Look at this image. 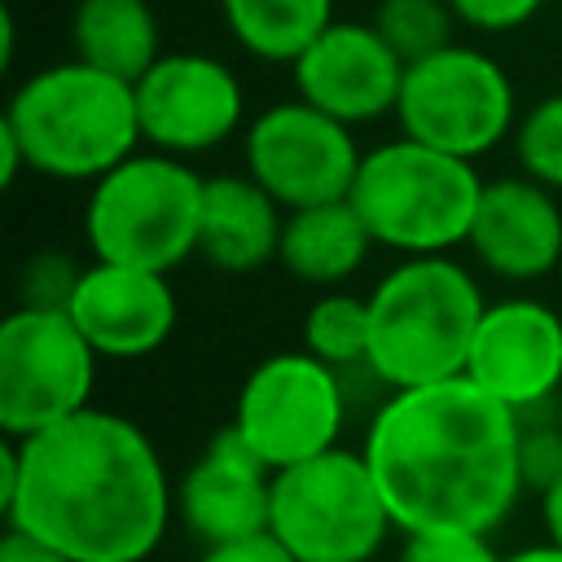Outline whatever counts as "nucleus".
I'll list each match as a JSON object with an SVG mask.
<instances>
[{"instance_id":"1","label":"nucleus","mask_w":562,"mask_h":562,"mask_svg":"<svg viewBox=\"0 0 562 562\" xmlns=\"http://www.w3.org/2000/svg\"><path fill=\"white\" fill-rule=\"evenodd\" d=\"M9 531L70 562H145L176 509L154 439L123 413L83 408L0 452Z\"/></svg>"},{"instance_id":"2","label":"nucleus","mask_w":562,"mask_h":562,"mask_svg":"<svg viewBox=\"0 0 562 562\" xmlns=\"http://www.w3.org/2000/svg\"><path fill=\"white\" fill-rule=\"evenodd\" d=\"M518 443L522 417L461 373L430 386L386 391L360 452L400 536H492L527 492Z\"/></svg>"},{"instance_id":"3","label":"nucleus","mask_w":562,"mask_h":562,"mask_svg":"<svg viewBox=\"0 0 562 562\" xmlns=\"http://www.w3.org/2000/svg\"><path fill=\"white\" fill-rule=\"evenodd\" d=\"M0 127L18 140L31 171L48 180H101L140 149L136 83L70 57L26 75Z\"/></svg>"},{"instance_id":"4","label":"nucleus","mask_w":562,"mask_h":562,"mask_svg":"<svg viewBox=\"0 0 562 562\" xmlns=\"http://www.w3.org/2000/svg\"><path fill=\"white\" fill-rule=\"evenodd\" d=\"M364 299L369 369L386 391L465 373L487 299L452 255H408Z\"/></svg>"},{"instance_id":"5","label":"nucleus","mask_w":562,"mask_h":562,"mask_svg":"<svg viewBox=\"0 0 562 562\" xmlns=\"http://www.w3.org/2000/svg\"><path fill=\"white\" fill-rule=\"evenodd\" d=\"M347 198L378 246L404 259L448 255L470 237L483 176L470 158L430 149L413 136H395L364 149Z\"/></svg>"},{"instance_id":"6","label":"nucleus","mask_w":562,"mask_h":562,"mask_svg":"<svg viewBox=\"0 0 562 562\" xmlns=\"http://www.w3.org/2000/svg\"><path fill=\"white\" fill-rule=\"evenodd\" d=\"M202 189L206 176H198L184 158L136 149L101 180H92L83 206V237L92 259L149 272L180 268L189 255H198Z\"/></svg>"},{"instance_id":"7","label":"nucleus","mask_w":562,"mask_h":562,"mask_svg":"<svg viewBox=\"0 0 562 562\" xmlns=\"http://www.w3.org/2000/svg\"><path fill=\"white\" fill-rule=\"evenodd\" d=\"M268 531L294 562H373L395 522L364 452L329 448L272 479Z\"/></svg>"},{"instance_id":"8","label":"nucleus","mask_w":562,"mask_h":562,"mask_svg":"<svg viewBox=\"0 0 562 562\" xmlns=\"http://www.w3.org/2000/svg\"><path fill=\"white\" fill-rule=\"evenodd\" d=\"M395 119L400 136L474 162L518 127L514 83L496 57L470 44H448L404 70Z\"/></svg>"},{"instance_id":"9","label":"nucleus","mask_w":562,"mask_h":562,"mask_svg":"<svg viewBox=\"0 0 562 562\" xmlns=\"http://www.w3.org/2000/svg\"><path fill=\"white\" fill-rule=\"evenodd\" d=\"M347 404L351 395L342 386V373L299 347L263 356L246 373L228 426L272 474H281L338 448Z\"/></svg>"},{"instance_id":"10","label":"nucleus","mask_w":562,"mask_h":562,"mask_svg":"<svg viewBox=\"0 0 562 562\" xmlns=\"http://www.w3.org/2000/svg\"><path fill=\"white\" fill-rule=\"evenodd\" d=\"M97 351L57 307H18L0 325V430L31 439L92 408Z\"/></svg>"},{"instance_id":"11","label":"nucleus","mask_w":562,"mask_h":562,"mask_svg":"<svg viewBox=\"0 0 562 562\" xmlns=\"http://www.w3.org/2000/svg\"><path fill=\"white\" fill-rule=\"evenodd\" d=\"M360 158L364 154L351 127L303 97L277 101L246 123V176L259 180L285 211L347 198Z\"/></svg>"},{"instance_id":"12","label":"nucleus","mask_w":562,"mask_h":562,"mask_svg":"<svg viewBox=\"0 0 562 562\" xmlns=\"http://www.w3.org/2000/svg\"><path fill=\"white\" fill-rule=\"evenodd\" d=\"M140 140L158 154H206L224 145L241 119L246 97L237 75L211 53H162L136 79Z\"/></svg>"},{"instance_id":"13","label":"nucleus","mask_w":562,"mask_h":562,"mask_svg":"<svg viewBox=\"0 0 562 562\" xmlns=\"http://www.w3.org/2000/svg\"><path fill=\"white\" fill-rule=\"evenodd\" d=\"M465 378L518 417H531L562 386V316L540 299L487 303L470 342Z\"/></svg>"},{"instance_id":"14","label":"nucleus","mask_w":562,"mask_h":562,"mask_svg":"<svg viewBox=\"0 0 562 562\" xmlns=\"http://www.w3.org/2000/svg\"><path fill=\"white\" fill-rule=\"evenodd\" d=\"M290 70L307 105L325 110L347 127H360L395 114L408 66L373 31V22H329Z\"/></svg>"},{"instance_id":"15","label":"nucleus","mask_w":562,"mask_h":562,"mask_svg":"<svg viewBox=\"0 0 562 562\" xmlns=\"http://www.w3.org/2000/svg\"><path fill=\"white\" fill-rule=\"evenodd\" d=\"M66 312L101 360H140L176 334L180 303L167 272L92 259V268L79 272Z\"/></svg>"},{"instance_id":"16","label":"nucleus","mask_w":562,"mask_h":562,"mask_svg":"<svg viewBox=\"0 0 562 562\" xmlns=\"http://www.w3.org/2000/svg\"><path fill=\"white\" fill-rule=\"evenodd\" d=\"M272 470L246 448V439L224 426L202 457L184 470L176 487V514L193 540L228 544L268 531L272 518Z\"/></svg>"},{"instance_id":"17","label":"nucleus","mask_w":562,"mask_h":562,"mask_svg":"<svg viewBox=\"0 0 562 562\" xmlns=\"http://www.w3.org/2000/svg\"><path fill=\"white\" fill-rule=\"evenodd\" d=\"M465 246L474 259L505 281H536L562 259V206L553 189L531 176L483 180V198Z\"/></svg>"},{"instance_id":"18","label":"nucleus","mask_w":562,"mask_h":562,"mask_svg":"<svg viewBox=\"0 0 562 562\" xmlns=\"http://www.w3.org/2000/svg\"><path fill=\"white\" fill-rule=\"evenodd\" d=\"M285 206L250 176H206L198 255L220 272H255L281 250Z\"/></svg>"},{"instance_id":"19","label":"nucleus","mask_w":562,"mask_h":562,"mask_svg":"<svg viewBox=\"0 0 562 562\" xmlns=\"http://www.w3.org/2000/svg\"><path fill=\"white\" fill-rule=\"evenodd\" d=\"M373 246L378 241L369 237V228H364L360 211L351 206V198H338V202L285 211L277 263L303 285L338 290L347 277L360 272V263L369 259Z\"/></svg>"},{"instance_id":"20","label":"nucleus","mask_w":562,"mask_h":562,"mask_svg":"<svg viewBox=\"0 0 562 562\" xmlns=\"http://www.w3.org/2000/svg\"><path fill=\"white\" fill-rule=\"evenodd\" d=\"M70 40L79 61L123 83H136L162 57L149 0H79L70 18Z\"/></svg>"},{"instance_id":"21","label":"nucleus","mask_w":562,"mask_h":562,"mask_svg":"<svg viewBox=\"0 0 562 562\" xmlns=\"http://www.w3.org/2000/svg\"><path fill=\"white\" fill-rule=\"evenodd\" d=\"M220 13L250 57L290 66L329 22H338L334 0H220Z\"/></svg>"},{"instance_id":"22","label":"nucleus","mask_w":562,"mask_h":562,"mask_svg":"<svg viewBox=\"0 0 562 562\" xmlns=\"http://www.w3.org/2000/svg\"><path fill=\"white\" fill-rule=\"evenodd\" d=\"M303 351L338 373L369 369V299L347 290H321L316 303L303 312Z\"/></svg>"},{"instance_id":"23","label":"nucleus","mask_w":562,"mask_h":562,"mask_svg":"<svg viewBox=\"0 0 562 562\" xmlns=\"http://www.w3.org/2000/svg\"><path fill=\"white\" fill-rule=\"evenodd\" d=\"M373 31L395 48V57L404 66L430 57V53H443L457 31V13L448 0H378L373 9Z\"/></svg>"},{"instance_id":"24","label":"nucleus","mask_w":562,"mask_h":562,"mask_svg":"<svg viewBox=\"0 0 562 562\" xmlns=\"http://www.w3.org/2000/svg\"><path fill=\"white\" fill-rule=\"evenodd\" d=\"M514 149L522 162V176H531L544 189H562V92L540 97L514 127Z\"/></svg>"},{"instance_id":"25","label":"nucleus","mask_w":562,"mask_h":562,"mask_svg":"<svg viewBox=\"0 0 562 562\" xmlns=\"http://www.w3.org/2000/svg\"><path fill=\"white\" fill-rule=\"evenodd\" d=\"M400 562H501L487 531H413Z\"/></svg>"},{"instance_id":"26","label":"nucleus","mask_w":562,"mask_h":562,"mask_svg":"<svg viewBox=\"0 0 562 562\" xmlns=\"http://www.w3.org/2000/svg\"><path fill=\"white\" fill-rule=\"evenodd\" d=\"M518 465H522V487L549 492L562 479V430L553 422L522 417V443H518Z\"/></svg>"},{"instance_id":"27","label":"nucleus","mask_w":562,"mask_h":562,"mask_svg":"<svg viewBox=\"0 0 562 562\" xmlns=\"http://www.w3.org/2000/svg\"><path fill=\"white\" fill-rule=\"evenodd\" d=\"M79 272L66 255H35L26 259V272H22V307H57L66 312L75 285H79Z\"/></svg>"},{"instance_id":"28","label":"nucleus","mask_w":562,"mask_h":562,"mask_svg":"<svg viewBox=\"0 0 562 562\" xmlns=\"http://www.w3.org/2000/svg\"><path fill=\"white\" fill-rule=\"evenodd\" d=\"M452 13L474 26V31H487V35H501V31H514V26H527L544 0H448Z\"/></svg>"},{"instance_id":"29","label":"nucleus","mask_w":562,"mask_h":562,"mask_svg":"<svg viewBox=\"0 0 562 562\" xmlns=\"http://www.w3.org/2000/svg\"><path fill=\"white\" fill-rule=\"evenodd\" d=\"M198 562H294V553L272 531H259V536H246V540L206 544Z\"/></svg>"},{"instance_id":"30","label":"nucleus","mask_w":562,"mask_h":562,"mask_svg":"<svg viewBox=\"0 0 562 562\" xmlns=\"http://www.w3.org/2000/svg\"><path fill=\"white\" fill-rule=\"evenodd\" d=\"M0 562H70V558H61L57 549H48V544H40V540H31V536L4 531V540H0Z\"/></svg>"},{"instance_id":"31","label":"nucleus","mask_w":562,"mask_h":562,"mask_svg":"<svg viewBox=\"0 0 562 562\" xmlns=\"http://www.w3.org/2000/svg\"><path fill=\"white\" fill-rule=\"evenodd\" d=\"M540 518H544V536L562 544V479L549 492H540Z\"/></svg>"},{"instance_id":"32","label":"nucleus","mask_w":562,"mask_h":562,"mask_svg":"<svg viewBox=\"0 0 562 562\" xmlns=\"http://www.w3.org/2000/svg\"><path fill=\"white\" fill-rule=\"evenodd\" d=\"M501 562H562V544H553V540H544V544H527V549L505 553Z\"/></svg>"}]
</instances>
